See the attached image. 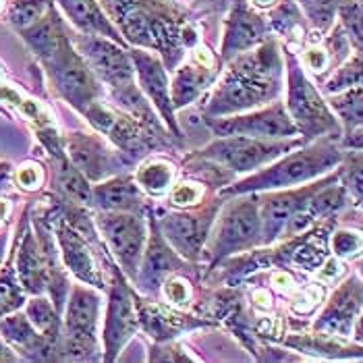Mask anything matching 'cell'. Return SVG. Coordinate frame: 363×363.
Instances as JSON below:
<instances>
[{
  "mask_svg": "<svg viewBox=\"0 0 363 363\" xmlns=\"http://www.w3.org/2000/svg\"><path fill=\"white\" fill-rule=\"evenodd\" d=\"M150 241H145L143 255H141L140 270H138V284L145 293L158 291L162 280L170 272L179 270L183 266V259H179L177 252L168 245V241L162 237L156 220H152V233Z\"/></svg>",
  "mask_w": 363,
  "mask_h": 363,
  "instance_id": "cell-20",
  "label": "cell"
},
{
  "mask_svg": "<svg viewBox=\"0 0 363 363\" xmlns=\"http://www.w3.org/2000/svg\"><path fill=\"white\" fill-rule=\"evenodd\" d=\"M15 179V185L23 191H38L44 181H46V170L42 168V164L29 160V162H23L21 167L15 170L13 174Z\"/></svg>",
  "mask_w": 363,
  "mask_h": 363,
  "instance_id": "cell-36",
  "label": "cell"
},
{
  "mask_svg": "<svg viewBox=\"0 0 363 363\" xmlns=\"http://www.w3.org/2000/svg\"><path fill=\"white\" fill-rule=\"evenodd\" d=\"M56 239H58V247L62 253L65 266L84 284H89L94 289H102L104 280L98 270L96 257L91 253L87 239H84L82 233L67 218H60L56 224Z\"/></svg>",
  "mask_w": 363,
  "mask_h": 363,
  "instance_id": "cell-18",
  "label": "cell"
},
{
  "mask_svg": "<svg viewBox=\"0 0 363 363\" xmlns=\"http://www.w3.org/2000/svg\"><path fill=\"white\" fill-rule=\"evenodd\" d=\"M50 0H13L9 4V23L17 31L29 28L31 23H35L48 9H50Z\"/></svg>",
  "mask_w": 363,
  "mask_h": 363,
  "instance_id": "cell-32",
  "label": "cell"
},
{
  "mask_svg": "<svg viewBox=\"0 0 363 363\" xmlns=\"http://www.w3.org/2000/svg\"><path fill=\"white\" fill-rule=\"evenodd\" d=\"M4 6H6V0H0V13L4 11Z\"/></svg>",
  "mask_w": 363,
  "mask_h": 363,
  "instance_id": "cell-48",
  "label": "cell"
},
{
  "mask_svg": "<svg viewBox=\"0 0 363 363\" xmlns=\"http://www.w3.org/2000/svg\"><path fill=\"white\" fill-rule=\"evenodd\" d=\"M26 315H28L29 322L33 324V328L40 335L60 347L62 324H60V318H58V309L55 308V303L50 299H46L42 295H35L26 306Z\"/></svg>",
  "mask_w": 363,
  "mask_h": 363,
  "instance_id": "cell-27",
  "label": "cell"
},
{
  "mask_svg": "<svg viewBox=\"0 0 363 363\" xmlns=\"http://www.w3.org/2000/svg\"><path fill=\"white\" fill-rule=\"evenodd\" d=\"M338 13L342 15L345 26L349 28L351 38L357 42V48H359V44H362V9H359V2H347V0H342Z\"/></svg>",
  "mask_w": 363,
  "mask_h": 363,
  "instance_id": "cell-41",
  "label": "cell"
},
{
  "mask_svg": "<svg viewBox=\"0 0 363 363\" xmlns=\"http://www.w3.org/2000/svg\"><path fill=\"white\" fill-rule=\"evenodd\" d=\"M330 104L340 121L347 125L349 135H362V85L336 91L330 98Z\"/></svg>",
  "mask_w": 363,
  "mask_h": 363,
  "instance_id": "cell-28",
  "label": "cell"
},
{
  "mask_svg": "<svg viewBox=\"0 0 363 363\" xmlns=\"http://www.w3.org/2000/svg\"><path fill=\"white\" fill-rule=\"evenodd\" d=\"M293 259L297 266L306 268V270H315L322 266V262L326 259V241L324 237L311 235V237H303L299 247L293 253Z\"/></svg>",
  "mask_w": 363,
  "mask_h": 363,
  "instance_id": "cell-33",
  "label": "cell"
},
{
  "mask_svg": "<svg viewBox=\"0 0 363 363\" xmlns=\"http://www.w3.org/2000/svg\"><path fill=\"white\" fill-rule=\"evenodd\" d=\"M56 2L67 15V19L82 33L100 35V38H108L112 42L125 44L118 28L112 26L111 19L98 4V0H56Z\"/></svg>",
  "mask_w": 363,
  "mask_h": 363,
  "instance_id": "cell-23",
  "label": "cell"
},
{
  "mask_svg": "<svg viewBox=\"0 0 363 363\" xmlns=\"http://www.w3.org/2000/svg\"><path fill=\"white\" fill-rule=\"evenodd\" d=\"M333 252L336 257H353L362 252V235L355 230H338L333 237Z\"/></svg>",
  "mask_w": 363,
  "mask_h": 363,
  "instance_id": "cell-39",
  "label": "cell"
},
{
  "mask_svg": "<svg viewBox=\"0 0 363 363\" xmlns=\"http://www.w3.org/2000/svg\"><path fill=\"white\" fill-rule=\"evenodd\" d=\"M266 31H268V26L264 23V19L259 15H255L247 6V2L235 0L233 9L228 13V19L224 23L223 48H220L223 58L228 60L233 56L252 50L253 46H257L262 42Z\"/></svg>",
  "mask_w": 363,
  "mask_h": 363,
  "instance_id": "cell-19",
  "label": "cell"
},
{
  "mask_svg": "<svg viewBox=\"0 0 363 363\" xmlns=\"http://www.w3.org/2000/svg\"><path fill=\"white\" fill-rule=\"evenodd\" d=\"M58 160V187L65 196L77 203H91V187L84 174L69 162V158H56Z\"/></svg>",
  "mask_w": 363,
  "mask_h": 363,
  "instance_id": "cell-30",
  "label": "cell"
},
{
  "mask_svg": "<svg viewBox=\"0 0 363 363\" xmlns=\"http://www.w3.org/2000/svg\"><path fill=\"white\" fill-rule=\"evenodd\" d=\"M75 50L84 56L91 73L114 89L116 98L123 102L125 108H129V114L135 118H145V104L138 94L135 87V71L131 65L129 55L118 48L116 42L100 35H85L82 33L75 40Z\"/></svg>",
  "mask_w": 363,
  "mask_h": 363,
  "instance_id": "cell-3",
  "label": "cell"
},
{
  "mask_svg": "<svg viewBox=\"0 0 363 363\" xmlns=\"http://www.w3.org/2000/svg\"><path fill=\"white\" fill-rule=\"evenodd\" d=\"M253 6H259V9H268V6H272L277 0H250Z\"/></svg>",
  "mask_w": 363,
  "mask_h": 363,
  "instance_id": "cell-47",
  "label": "cell"
},
{
  "mask_svg": "<svg viewBox=\"0 0 363 363\" xmlns=\"http://www.w3.org/2000/svg\"><path fill=\"white\" fill-rule=\"evenodd\" d=\"M91 201L106 212H140L143 208V191L135 179L111 177L91 189Z\"/></svg>",
  "mask_w": 363,
  "mask_h": 363,
  "instance_id": "cell-24",
  "label": "cell"
},
{
  "mask_svg": "<svg viewBox=\"0 0 363 363\" xmlns=\"http://www.w3.org/2000/svg\"><path fill=\"white\" fill-rule=\"evenodd\" d=\"M162 291H164V297L170 306H177V308H183L191 301V286L189 282L181 277H170L162 282Z\"/></svg>",
  "mask_w": 363,
  "mask_h": 363,
  "instance_id": "cell-38",
  "label": "cell"
},
{
  "mask_svg": "<svg viewBox=\"0 0 363 363\" xmlns=\"http://www.w3.org/2000/svg\"><path fill=\"white\" fill-rule=\"evenodd\" d=\"M262 243V220H259V196H252L228 201L223 208L210 243L212 264L228 255L247 252Z\"/></svg>",
  "mask_w": 363,
  "mask_h": 363,
  "instance_id": "cell-5",
  "label": "cell"
},
{
  "mask_svg": "<svg viewBox=\"0 0 363 363\" xmlns=\"http://www.w3.org/2000/svg\"><path fill=\"white\" fill-rule=\"evenodd\" d=\"M289 347H295L299 351L313 353V355H328V357H349V347L340 345L333 335H308V336H291L286 340Z\"/></svg>",
  "mask_w": 363,
  "mask_h": 363,
  "instance_id": "cell-31",
  "label": "cell"
},
{
  "mask_svg": "<svg viewBox=\"0 0 363 363\" xmlns=\"http://www.w3.org/2000/svg\"><path fill=\"white\" fill-rule=\"evenodd\" d=\"M333 48L330 46H309L303 55L306 67L315 75H324L328 71V67L333 65Z\"/></svg>",
  "mask_w": 363,
  "mask_h": 363,
  "instance_id": "cell-40",
  "label": "cell"
},
{
  "mask_svg": "<svg viewBox=\"0 0 363 363\" xmlns=\"http://www.w3.org/2000/svg\"><path fill=\"white\" fill-rule=\"evenodd\" d=\"M140 320L145 333L158 340H167L183 330H191L196 326L206 324L201 320H191V315L177 313V311L162 308V306H147L140 313Z\"/></svg>",
  "mask_w": 363,
  "mask_h": 363,
  "instance_id": "cell-25",
  "label": "cell"
},
{
  "mask_svg": "<svg viewBox=\"0 0 363 363\" xmlns=\"http://www.w3.org/2000/svg\"><path fill=\"white\" fill-rule=\"evenodd\" d=\"M6 245H9V235L4 230H0V266L6 257Z\"/></svg>",
  "mask_w": 363,
  "mask_h": 363,
  "instance_id": "cell-46",
  "label": "cell"
},
{
  "mask_svg": "<svg viewBox=\"0 0 363 363\" xmlns=\"http://www.w3.org/2000/svg\"><path fill=\"white\" fill-rule=\"evenodd\" d=\"M21 357L11 349V345L0 336V363L2 362H19Z\"/></svg>",
  "mask_w": 363,
  "mask_h": 363,
  "instance_id": "cell-44",
  "label": "cell"
},
{
  "mask_svg": "<svg viewBox=\"0 0 363 363\" xmlns=\"http://www.w3.org/2000/svg\"><path fill=\"white\" fill-rule=\"evenodd\" d=\"M345 177H347V183H345V189L353 196L355 203L362 201V158L359 154H355V164L345 170Z\"/></svg>",
  "mask_w": 363,
  "mask_h": 363,
  "instance_id": "cell-42",
  "label": "cell"
},
{
  "mask_svg": "<svg viewBox=\"0 0 363 363\" xmlns=\"http://www.w3.org/2000/svg\"><path fill=\"white\" fill-rule=\"evenodd\" d=\"M362 311V284L357 277L347 279L335 295L330 297L328 306L315 322V330L333 336H351L353 324H357Z\"/></svg>",
  "mask_w": 363,
  "mask_h": 363,
  "instance_id": "cell-17",
  "label": "cell"
},
{
  "mask_svg": "<svg viewBox=\"0 0 363 363\" xmlns=\"http://www.w3.org/2000/svg\"><path fill=\"white\" fill-rule=\"evenodd\" d=\"M355 85H362V58L359 55L353 60H347L340 69H336V73L326 84V91L336 94V91H342V89H349Z\"/></svg>",
  "mask_w": 363,
  "mask_h": 363,
  "instance_id": "cell-35",
  "label": "cell"
},
{
  "mask_svg": "<svg viewBox=\"0 0 363 363\" xmlns=\"http://www.w3.org/2000/svg\"><path fill=\"white\" fill-rule=\"evenodd\" d=\"M140 326V311L135 309L129 286L121 277H114L108 295V308L104 320V359L114 362L123 347L133 338Z\"/></svg>",
  "mask_w": 363,
  "mask_h": 363,
  "instance_id": "cell-12",
  "label": "cell"
},
{
  "mask_svg": "<svg viewBox=\"0 0 363 363\" xmlns=\"http://www.w3.org/2000/svg\"><path fill=\"white\" fill-rule=\"evenodd\" d=\"M342 160V154L338 150L333 135H324L320 141H313L297 152H286L284 158H277L268 167L253 177L235 183L233 187H226L224 196H241V194H257V191H270V189H286L297 187L308 181H313L328 170L338 167Z\"/></svg>",
  "mask_w": 363,
  "mask_h": 363,
  "instance_id": "cell-2",
  "label": "cell"
},
{
  "mask_svg": "<svg viewBox=\"0 0 363 363\" xmlns=\"http://www.w3.org/2000/svg\"><path fill=\"white\" fill-rule=\"evenodd\" d=\"M216 69H214V58L210 52L201 50L194 52L189 60H185L172 82H170V100H172V108H183L189 106L191 102H196L197 98L206 91V87L214 82Z\"/></svg>",
  "mask_w": 363,
  "mask_h": 363,
  "instance_id": "cell-21",
  "label": "cell"
},
{
  "mask_svg": "<svg viewBox=\"0 0 363 363\" xmlns=\"http://www.w3.org/2000/svg\"><path fill=\"white\" fill-rule=\"evenodd\" d=\"M328 181L320 179L308 185L286 187L284 191H274L259 197V220H262V243H272L284 233V226L295 212L308 206L311 196Z\"/></svg>",
  "mask_w": 363,
  "mask_h": 363,
  "instance_id": "cell-13",
  "label": "cell"
},
{
  "mask_svg": "<svg viewBox=\"0 0 363 363\" xmlns=\"http://www.w3.org/2000/svg\"><path fill=\"white\" fill-rule=\"evenodd\" d=\"M201 197H203V187L194 181H183L170 187V203L177 208H194L201 203Z\"/></svg>",
  "mask_w": 363,
  "mask_h": 363,
  "instance_id": "cell-37",
  "label": "cell"
},
{
  "mask_svg": "<svg viewBox=\"0 0 363 363\" xmlns=\"http://www.w3.org/2000/svg\"><path fill=\"white\" fill-rule=\"evenodd\" d=\"M26 289L17 279L15 264H13V253L4 266H0V318L17 311L26 306Z\"/></svg>",
  "mask_w": 363,
  "mask_h": 363,
  "instance_id": "cell-29",
  "label": "cell"
},
{
  "mask_svg": "<svg viewBox=\"0 0 363 363\" xmlns=\"http://www.w3.org/2000/svg\"><path fill=\"white\" fill-rule=\"evenodd\" d=\"M289 60V96L286 112L297 127V133H303V140L324 138L338 133V121L330 112L320 91L306 77L295 56L286 55Z\"/></svg>",
  "mask_w": 363,
  "mask_h": 363,
  "instance_id": "cell-6",
  "label": "cell"
},
{
  "mask_svg": "<svg viewBox=\"0 0 363 363\" xmlns=\"http://www.w3.org/2000/svg\"><path fill=\"white\" fill-rule=\"evenodd\" d=\"M129 58H131L133 71L138 73V82H140L143 94L152 100L156 111L160 112V116L164 118L172 135H179V127L174 121V108H172V100H170V82H168L167 69H164L162 60L154 52L141 50V48L138 50L133 48Z\"/></svg>",
  "mask_w": 363,
  "mask_h": 363,
  "instance_id": "cell-14",
  "label": "cell"
},
{
  "mask_svg": "<svg viewBox=\"0 0 363 363\" xmlns=\"http://www.w3.org/2000/svg\"><path fill=\"white\" fill-rule=\"evenodd\" d=\"M9 214H11V201L9 199H0V226L6 223Z\"/></svg>",
  "mask_w": 363,
  "mask_h": 363,
  "instance_id": "cell-45",
  "label": "cell"
},
{
  "mask_svg": "<svg viewBox=\"0 0 363 363\" xmlns=\"http://www.w3.org/2000/svg\"><path fill=\"white\" fill-rule=\"evenodd\" d=\"M13 167L9 162H0V191H9L15 183L13 179Z\"/></svg>",
  "mask_w": 363,
  "mask_h": 363,
  "instance_id": "cell-43",
  "label": "cell"
},
{
  "mask_svg": "<svg viewBox=\"0 0 363 363\" xmlns=\"http://www.w3.org/2000/svg\"><path fill=\"white\" fill-rule=\"evenodd\" d=\"M46 65L50 79L60 96L79 112H84L91 102L100 100V87L96 82V75L87 67L84 56L79 55L71 40L65 38L55 50L46 58H42Z\"/></svg>",
  "mask_w": 363,
  "mask_h": 363,
  "instance_id": "cell-8",
  "label": "cell"
},
{
  "mask_svg": "<svg viewBox=\"0 0 363 363\" xmlns=\"http://www.w3.org/2000/svg\"><path fill=\"white\" fill-rule=\"evenodd\" d=\"M233 58V65L226 69L206 104L208 116L253 111L274 100L282 89L284 69L277 42H262Z\"/></svg>",
  "mask_w": 363,
  "mask_h": 363,
  "instance_id": "cell-1",
  "label": "cell"
},
{
  "mask_svg": "<svg viewBox=\"0 0 363 363\" xmlns=\"http://www.w3.org/2000/svg\"><path fill=\"white\" fill-rule=\"evenodd\" d=\"M13 252H15V255H13L15 272H17V279L21 282V286L26 289V293L42 295L46 291L48 262H46V255L42 252L38 237L23 226L21 235H17V243H15Z\"/></svg>",
  "mask_w": 363,
  "mask_h": 363,
  "instance_id": "cell-22",
  "label": "cell"
},
{
  "mask_svg": "<svg viewBox=\"0 0 363 363\" xmlns=\"http://www.w3.org/2000/svg\"><path fill=\"white\" fill-rule=\"evenodd\" d=\"M216 216V203L206 206L203 210H183V212H168L156 220L162 237L168 245L187 259H197L201 255L203 243L208 241L210 226Z\"/></svg>",
  "mask_w": 363,
  "mask_h": 363,
  "instance_id": "cell-11",
  "label": "cell"
},
{
  "mask_svg": "<svg viewBox=\"0 0 363 363\" xmlns=\"http://www.w3.org/2000/svg\"><path fill=\"white\" fill-rule=\"evenodd\" d=\"M303 140H259L245 135H228L218 138L214 143L201 150L199 158L214 162L218 167L233 172H253L257 168L274 162L286 152L301 145Z\"/></svg>",
  "mask_w": 363,
  "mask_h": 363,
  "instance_id": "cell-7",
  "label": "cell"
},
{
  "mask_svg": "<svg viewBox=\"0 0 363 363\" xmlns=\"http://www.w3.org/2000/svg\"><path fill=\"white\" fill-rule=\"evenodd\" d=\"M174 174H177V168L172 162H168L164 158H152L138 168L135 183L143 194L160 197L167 196L170 187L174 185Z\"/></svg>",
  "mask_w": 363,
  "mask_h": 363,
  "instance_id": "cell-26",
  "label": "cell"
},
{
  "mask_svg": "<svg viewBox=\"0 0 363 363\" xmlns=\"http://www.w3.org/2000/svg\"><path fill=\"white\" fill-rule=\"evenodd\" d=\"M98 230L102 233L108 250L114 253L121 270L135 280L140 270L141 255L145 247V224L138 212H106L100 210L96 216Z\"/></svg>",
  "mask_w": 363,
  "mask_h": 363,
  "instance_id": "cell-9",
  "label": "cell"
},
{
  "mask_svg": "<svg viewBox=\"0 0 363 363\" xmlns=\"http://www.w3.org/2000/svg\"><path fill=\"white\" fill-rule=\"evenodd\" d=\"M0 336L11 345L13 351L21 353L19 357H26L31 362L62 359L60 347L40 335L29 322L28 315L21 313L19 309L0 318Z\"/></svg>",
  "mask_w": 363,
  "mask_h": 363,
  "instance_id": "cell-16",
  "label": "cell"
},
{
  "mask_svg": "<svg viewBox=\"0 0 363 363\" xmlns=\"http://www.w3.org/2000/svg\"><path fill=\"white\" fill-rule=\"evenodd\" d=\"M299 4L306 11L309 21L313 23V28L326 31L333 26L342 0H299Z\"/></svg>",
  "mask_w": 363,
  "mask_h": 363,
  "instance_id": "cell-34",
  "label": "cell"
},
{
  "mask_svg": "<svg viewBox=\"0 0 363 363\" xmlns=\"http://www.w3.org/2000/svg\"><path fill=\"white\" fill-rule=\"evenodd\" d=\"M65 308V333L60 336L62 359L94 362L100 357L98 345V318L102 299L98 291L87 284H75L67 295Z\"/></svg>",
  "mask_w": 363,
  "mask_h": 363,
  "instance_id": "cell-4",
  "label": "cell"
},
{
  "mask_svg": "<svg viewBox=\"0 0 363 363\" xmlns=\"http://www.w3.org/2000/svg\"><path fill=\"white\" fill-rule=\"evenodd\" d=\"M206 125L212 129L214 135L228 138V135H245V138H259V140H286L297 135V127L291 121L289 112L282 104H272L268 108H253L250 114H226L220 118H206Z\"/></svg>",
  "mask_w": 363,
  "mask_h": 363,
  "instance_id": "cell-10",
  "label": "cell"
},
{
  "mask_svg": "<svg viewBox=\"0 0 363 363\" xmlns=\"http://www.w3.org/2000/svg\"><path fill=\"white\" fill-rule=\"evenodd\" d=\"M69 162L84 174L87 181H104L121 167L118 154H114L104 140L87 133H71L67 138Z\"/></svg>",
  "mask_w": 363,
  "mask_h": 363,
  "instance_id": "cell-15",
  "label": "cell"
}]
</instances>
